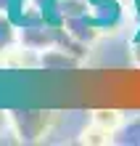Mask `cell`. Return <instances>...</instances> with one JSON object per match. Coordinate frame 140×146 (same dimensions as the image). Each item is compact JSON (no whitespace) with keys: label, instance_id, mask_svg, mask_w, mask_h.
<instances>
[{"label":"cell","instance_id":"cell-1","mask_svg":"<svg viewBox=\"0 0 140 146\" xmlns=\"http://www.w3.org/2000/svg\"><path fill=\"white\" fill-rule=\"evenodd\" d=\"M11 119L16 125V133L21 135V141H34L37 135L45 133L50 111H11Z\"/></svg>","mask_w":140,"mask_h":146},{"label":"cell","instance_id":"cell-2","mask_svg":"<svg viewBox=\"0 0 140 146\" xmlns=\"http://www.w3.org/2000/svg\"><path fill=\"white\" fill-rule=\"evenodd\" d=\"M64 24H66V32H69L74 40L90 42V40L98 37V21H95V16H93V13L74 16V19H64Z\"/></svg>","mask_w":140,"mask_h":146},{"label":"cell","instance_id":"cell-3","mask_svg":"<svg viewBox=\"0 0 140 146\" xmlns=\"http://www.w3.org/2000/svg\"><path fill=\"white\" fill-rule=\"evenodd\" d=\"M40 64L45 69H66V66H77V58L69 56L66 50L58 48H45V53L40 56Z\"/></svg>","mask_w":140,"mask_h":146},{"label":"cell","instance_id":"cell-4","mask_svg":"<svg viewBox=\"0 0 140 146\" xmlns=\"http://www.w3.org/2000/svg\"><path fill=\"white\" fill-rule=\"evenodd\" d=\"M114 143H132V146H140V114L129 117L119 130H114Z\"/></svg>","mask_w":140,"mask_h":146},{"label":"cell","instance_id":"cell-5","mask_svg":"<svg viewBox=\"0 0 140 146\" xmlns=\"http://www.w3.org/2000/svg\"><path fill=\"white\" fill-rule=\"evenodd\" d=\"M56 11L61 19L85 16V13H90V0H56Z\"/></svg>","mask_w":140,"mask_h":146},{"label":"cell","instance_id":"cell-6","mask_svg":"<svg viewBox=\"0 0 140 146\" xmlns=\"http://www.w3.org/2000/svg\"><path fill=\"white\" fill-rule=\"evenodd\" d=\"M13 37H16V27H13V21H11V19H5V16L0 13V50H5L8 45H11Z\"/></svg>","mask_w":140,"mask_h":146},{"label":"cell","instance_id":"cell-7","mask_svg":"<svg viewBox=\"0 0 140 146\" xmlns=\"http://www.w3.org/2000/svg\"><path fill=\"white\" fill-rule=\"evenodd\" d=\"M135 58H137V64H140V40H137V45H135Z\"/></svg>","mask_w":140,"mask_h":146},{"label":"cell","instance_id":"cell-8","mask_svg":"<svg viewBox=\"0 0 140 146\" xmlns=\"http://www.w3.org/2000/svg\"><path fill=\"white\" fill-rule=\"evenodd\" d=\"M3 125H5V114L0 111V130H3Z\"/></svg>","mask_w":140,"mask_h":146}]
</instances>
